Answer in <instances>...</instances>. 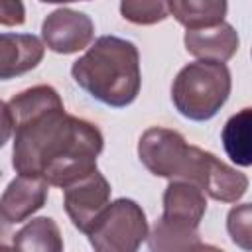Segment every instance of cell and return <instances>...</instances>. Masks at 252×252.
<instances>
[{
    "label": "cell",
    "mask_w": 252,
    "mask_h": 252,
    "mask_svg": "<svg viewBox=\"0 0 252 252\" xmlns=\"http://www.w3.org/2000/svg\"><path fill=\"white\" fill-rule=\"evenodd\" d=\"M63 207L71 219V222L85 234H89L104 209L110 205V185L102 173L96 169L89 175L73 181L71 185L63 187Z\"/></svg>",
    "instance_id": "52a82bcc"
},
{
    "label": "cell",
    "mask_w": 252,
    "mask_h": 252,
    "mask_svg": "<svg viewBox=\"0 0 252 252\" xmlns=\"http://www.w3.org/2000/svg\"><path fill=\"white\" fill-rule=\"evenodd\" d=\"M43 57V43L30 33L0 35V77L12 79L33 69Z\"/></svg>",
    "instance_id": "7c38bea8"
},
{
    "label": "cell",
    "mask_w": 252,
    "mask_h": 252,
    "mask_svg": "<svg viewBox=\"0 0 252 252\" xmlns=\"http://www.w3.org/2000/svg\"><path fill=\"white\" fill-rule=\"evenodd\" d=\"M2 144L14 132V169L57 187L94 171L104 146L100 130L69 116L57 91L47 85L32 87L2 102Z\"/></svg>",
    "instance_id": "6da1fadb"
},
{
    "label": "cell",
    "mask_w": 252,
    "mask_h": 252,
    "mask_svg": "<svg viewBox=\"0 0 252 252\" xmlns=\"http://www.w3.org/2000/svg\"><path fill=\"white\" fill-rule=\"evenodd\" d=\"M120 14L138 26H152L171 14V0H122Z\"/></svg>",
    "instance_id": "2e32d148"
},
{
    "label": "cell",
    "mask_w": 252,
    "mask_h": 252,
    "mask_svg": "<svg viewBox=\"0 0 252 252\" xmlns=\"http://www.w3.org/2000/svg\"><path fill=\"white\" fill-rule=\"evenodd\" d=\"M173 18L187 30L220 24L226 16V0H171Z\"/></svg>",
    "instance_id": "5bb4252c"
},
{
    "label": "cell",
    "mask_w": 252,
    "mask_h": 252,
    "mask_svg": "<svg viewBox=\"0 0 252 252\" xmlns=\"http://www.w3.org/2000/svg\"><path fill=\"white\" fill-rule=\"evenodd\" d=\"M226 230L236 246L252 250V203L236 205L228 211Z\"/></svg>",
    "instance_id": "e0dca14e"
},
{
    "label": "cell",
    "mask_w": 252,
    "mask_h": 252,
    "mask_svg": "<svg viewBox=\"0 0 252 252\" xmlns=\"http://www.w3.org/2000/svg\"><path fill=\"white\" fill-rule=\"evenodd\" d=\"M26 20V10L22 0H0V24L20 26Z\"/></svg>",
    "instance_id": "ac0fdd59"
},
{
    "label": "cell",
    "mask_w": 252,
    "mask_h": 252,
    "mask_svg": "<svg viewBox=\"0 0 252 252\" xmlns=\"http://www.w3.org/2000/svg\"><path fill=\"white\" fill-rule=\"evenodd\" d=\"M47 181L33 175H18L6 187L0 201V217L4 224H16L39 211L47 201Z\"/></svg>",
    "instance_id": "30bf717a"
},
{
    "label": "cell",
    "mask_w": 252,
    "mask_h": 252,
    "mask_svg": "<svg viewBox=\"0 0 252 252\" xmlns=\"http://www.w3.org/2000/svg\"><path fill=\"white\" fill-rule=\"evenodd\" d=\"M230 94V71L220 61L199 59L185 65L171 87V100L189 120H209Z\"/></svg>",
    "instance_id": "277c9868"
},
{
    "label": "cell",
    "mask_w": 252,
    "mask_h": 252,
    "mask_svg": "<svg viewBox=\"0 0 252 252\" xmlns=\"http://www.w3.org/2000/svg\"><path fill=\"white\" fill-rule=\"evenodd\" d=\"M220 138L226 156L236 165H252V106L232 114L226 120Z\"/></svg>",
    "instance_id": "4fadbf2b"
},
{
    "label": "cell",
    "mask_w": 252,
    "mask_h": 252,
    "mask_svg": "<svg viewBox=\"0 0 252 252\" xmlns=\"http://www.w3.org/2000/svg\"><path fill=\"white\" fill-rule=\"evenodd\" d=\"M94 33L93 20L83 14L69 8H59L51 12L41 26V35L45 45L55 53H77L85 49Z\"/></svg>",
    "instance_id": "ba28073f"
},
{
    "label": "cell",
    "mask_w": 252,
    "mask_h": 252,
    "mask_svg": "<svg viewBox=\"0 0 252 252\" xmlns=\"http://www.w3.org/2000/svg\"><path fill=\"white\" fill-rule=\"evenodd\" d=\"M187 146L185 138L175 130L150 128L140 138L138 156L150 173L173 179Z\"/></svg>",
    "instance_id": "9c48e42d"
},
{
    "label": "cell",
    "mask_w": 252,
    "mask_h": 252,
    "mask_svg": "<svg viewBox=\"0 0 252 252\" xmlns=\"http://www.w3.org/2000/svg\"><path fill=\"white\" fill-rule=\"evenodd\" d=\"M41 2H47V4H65V2H79V0H41Z\"/></svg>",
    "instance_id": "d6986e66"
},
{
    "label": "cell",
    "mask_w": 252,
    "mask_h": 252,
    "mask_svg": "<svg viewBox=\"0 0 252 252\" xmlns=\"http://www.w3.org/2000/svg\"><path fill=\"white\" fill-rule=\"evenodd\" d=\"M146 238V215L132 199L110 203L89 232V240L98 252H134Z\"/></svg>",
    "instance_id": "8992f818"
},
{
    "label": "cell",
    "mask_w": 252,
    "mask_h": 252,
    "mask_svg": "<svg viewBox=\"0 0 252 252\" xmlns=\"http://www.w3.org/2000/svg\"><path fill=\"white\" fill-rule=\"evenodd\" d=\"M173 179L191 181L209 197L222 203H236L248 189V177L244 173L197 146H187Z\"/></svg>",
    "instance_id": "5b68a950"
},
{
    "label": "cell",
    "mask_w": 252,
    "mask_h": 252,
    "mask_svg": "<svg viewBox=\"0 0 252 252\" xmlns=\"http://www.w3.org/2000/svg\"><path fill=\"white\" fill-rule=\"evenodd\" d=\"M14 250H41V252H59L63 250V240L59 226L49 217H39L30 220L20 232H16Z\"/></svg>",
    "instance_id": "9a60e30c"
},
{
    "label": "cell",
    "mask_w": 252,
    "mask_h": 252,
    "mask_svg": "<svg viewBox=\"0 0 252 252\" xmlns=\"http://www.w3.org/2000/svg\"><path fill=\"white\" fill-rule=\"evenodd\" d=\"M185 47L197 59L224 63L238 49V33L226 22H220V24H215L209 28L187 30L185 32Z\"/></svg>",
    "instance_id": "8fae6325"
},
{
    "label": "cell",
    "mask_w": 252,
    "mask_h": 252,
    "mask_svg": "<svg viewBox=\"0 0 252 252\" xmlns=\"http://www.w3.org/2000/svg\"><path fill=\"white\" fill-rule=\"evenodd\" d=\"M71 75L96 100L122 108L140 93V55L132 41L102 35L73 63Z\"/></svg>",
    "instance_id": "7a4b0ae2"
},
{
    "label": "cell",
    "mask_w": 252,
    "mask_h": 252,
    "mask_svg": "<svg viewBox=\"0 0 252 252\" xmlns=\"http://www.w3.org/2000/svg\"><path fill=\"white\" fill-rule=\"evenodd\" d=\"M207 211L205 191L185 179H171L163 193V215L154 224L150 248L158 252L209 248L199 238V224Z\"/></svg>",
    "instance_id": "3957f363"
}]
</instances>
